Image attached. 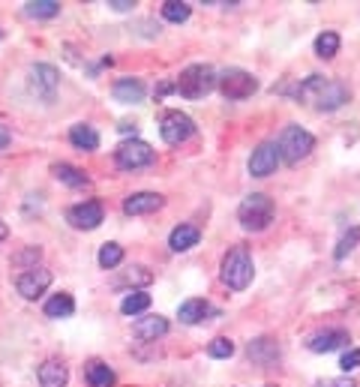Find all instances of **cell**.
<instances>
[{
    "mask_svg": "<svg viewBox=\"0 0 360 387\" xmlns=\"http://www.w3.org/2000/svg\"><path fill=\"white\" fill-rule=\"evenodd\" d=\"M297 99L319 111H334L349 103V88L342 81H330L322 76H309L307 81L297 84Z\"/></svg>",
    "mask_w": 360,
    "mask_h": 387,
    "instance_id": "1",
    "label": "cell"
},
{
    "mask_svg": "<svg viewBox=\"0 0 360 387\" xmlns=\"http://www.w3.org/2000/svg\"><path fill=\"white\" fill-rule=\"evenodd\" d=\"M216 76L213 66L207 63H195V66H186L183 73L178 76L175 81V91L183 96V99H205L213 88H216Z\"/></svg>",
    "mask_w": 360,
    "mask_h": 387,
    "instance_id": "2",
    "label": "cell"
},
{
    "mask_svg": "<svg viewBox=\"0 0 360 387\" xmlns=\"http://www.w3.org/2000/svg\"><path fill=\"white\" fill-rule=\"evenodd\" d=\"M273 213H277V207H273L270 198L262 195V192H252L250 198H243L240 202L237 220L247 232H264V228L273 222Z\"/></svg>",
    "mask_w": 360,
    "mask_h": 387,
    "instance_id": "3",
    "label": "cell"
},
{
    "mask_svg": "<svg viewBox=\"0 0 360 387\" xmlns=\"http://www.w3.org/2000/svg\"><path fill=\"white\" fill-rule=\"evenodd\" d=\"M222 282L232 291H243L252 282V255L243 247L232 249L222 258Z\"/></svg>",
    "mask_w": 360,
    "mask_h": 387,
    "instance_id": "4",
    "label": "cell"
},
{
    "mask_svg": "<svg viewBox=\"0 0 360 387\" xmlns=\"http://www.w3.org/2000/svg\"><path fill=\"white\" fill-rule=\"evenodd\" d=\"M277 148H279V160L294 165V162L307 160V156L312 153L315 138L307 133V129H300V126H285L279 141H277Z\"/></svg>",
    "mask_w": 360,
    "mask_h": 387,
    "instance_id": "5",
    "label": "cell"
},
{
    "mask_svg": "<svg viewBox=\"0 0 360 387\" xmlns=\"http://www.w3.org/2000/svg\"><path fill=\"white\" fill-rule=\"evenodd\" d=\"M216 88L222 91L225 99H250L255 91H258V81L252 73H247V69H225V73L216 78Z\"/></svg>",
    "mask_w": 360,
    "mask_h": 387,
    "instance_id": "6",
    "label": "cell"
},
{
    "mask_svg": "<svg viewBox=\"0 0 360 387\" xmlns=\"http://www.w3.org/2000/svg\"><path fill=\"white\" fill-rule=\"evenodd\" d=\"M27 81H31V91L42 99V103H51L54 93H57V84H61V73H57L51 63H34Z\"/></svg>",
    "mask_w": 360,
    "mask_h": 387,
    "instance_id": "7",
    "label": "cell"
},
{
    "mask_svg": "<svg viewBox=\"0 0 360 387\" xmlns=\"http://www.w3.org/2000/svg\"><path fill=\"white\" fill-rule=\"evenodd\" d=\"M150 162H153V148L148 145V141L129 138L118 148V165L126 168V171H138V168L150 165Z\"/></svg>",
    "mask_w": 360,
    "mask_h": 387,
    "instance_id": "8",
    "label": "cell"
},
{
    "mask_svg": "<svg viewBox=\"0 0 360 387\" xmlns=\"http://www.w3.org/2000/svg\"><path fill=\"white\" fill-rule=\"evenodd\" d=\"M160 133L168 145H183V141L195 133V123H192L190 114H183V111H165L163 123H160Z\"/></svg>",
    "mask_w": 360,
    "mask_h": 387,
    "instance_id": "9",
    "label": "cell"
},
{
    "mask_svg": "<svg viewBox=\"0 0 360 387\" xmlns=\"http://www.w3.org/2000/svg\"><path fill=\"white\" fill-rule=\"evenodd\" d=\"M66 220H69L72 228H81V232H93V228L103 225L106 210H103V205H99V202H81V205H76V207H69Z\"/></svg>",
    "mask_w": 360,
    "mask_h": 387,
    "instance_id": "10",
    "label": "cell"
},
{
    "mask_svg": "<svg viewBox=\"0 0 360 387\" xmlns=\"http://www.w3.org/2000/svg\"><path fill=\"white\" fill-rule=\"evenodd\" d=\"M279 165V148L273 145V141H264V145H258L250 156V175L252 177H267L273 175Z\"/></svg>",
    "mask_w": 360,
    "mask_h": 387,
    "instance_id": "11",
    "label": "cell"
},
{
    "mask_svg": "<svg viewBox=\"0 0 360 387\" xmlns=\"http://www.w3.org/2000/svg\"><path fill=\"white\" fill-rule=\"evenodd\" d=\"M48 285H51V274H48L46 267H36V270H27V274L19 277L16 289H19V294L24 300H36L42 291L48 289Z\"/></svg>",
    "mask_w": 360,
    "mask_h": 387,
    "instance_id": "12",
    "label": "cell"
},
{
    "mask_svg": "<svg viewBox=\"0 0 360 387\" xmlns=\"http://www.w3.org/2000/svg\"><path fill=\"white\" fill-rule=\"evenodd\" d=\"M342 346H349V334L339 331V327H330V331H319L307 339V349L315 354H327V351H336Z\"/></svg>",
    "mask_w": 360,
    "mask_h": 387,
    "instance_id": "13",
    "label": "cell"
},
{
    "mask_svg": "<svg viewBox=\"0 0 360 387\" xmlns=\"http://www.w3.org/2000/svg\"><path fill=\"white\" fill-rule=\"evenodd\" d=\"M163 205H165L163 195H156V192H135V195H129L126 202H123V213H126V217H144V213L160 210Z\"/></svg>",
    "mask_w": 360,
    "mask_h": 387,
    "instance_id": "14",
    "label": "cell"
},
{
    "mask_svg": "<svg viewBox=\"0 0 360 387\" xmlns=\"http://www.w3.org/2000/svg\"><path fill=\"white\" fill-rule=\"evenodd\" d=\"M36 378H39V384L42 387H66V381H69V369H66V363H61V361H46L39 366V372H36Z\"/></svg>",
    "mask_w": 360,
    "mask_h": 387,
    "instance_id": "15",
    "label": "cell"
},
{
    "mask_svg": "<svg viewBox=\"0 0 360 387\" xmlns=\"http://www.w3.org/2000/svg\"><path fill=\"white\" fill-rule=\"evenodd\" d=\"M168 334V321L163 319V315H144V319L135 321V336L150 342V339H160Z\"/></svg>",
    "mask_w": 360,
    "mask_h": 387,
    "instance_id": "16",
    "label": "cell"
},
{
    "mask_svg": "<svg viewBox=\"0 0 360 387\" xmlns=\"http://www.w3.org/2000/svg\"><path fill=\"white\" fill-rule=\"evenodd\" d=\"M213 309H210V304L205 297H190V300H183L180 304V321L183 324H198V321H205L207 315H210Z\"/></svg>",
    "mask_w": 360,
    "mask_h": 387,
    "instance_id": "17",
    "label": "cell"
},
{
    "mask_svg": "<svg viewBox=\"0 0 360 387\" xmlns=\"http://www.w3.org/2000/svg\"><path fill=\"white\" fill-rule=\"evenodd\" d=\"M111 93H114V99H120V103H141L148 88H144V81H138V78H120L111 88Z\"/></svg>",
    "mask_w": 360,
    "mask_h": 387,
    "instance_id": "18",
    "label": "cell"
},
{
    "mask_svg": "<svg viewBox=\"0 0 360 387\" xmlns=\"http://www.w3.org/2000/svg\"><path fill=\"white\" fill-rule=\"evenodd\" d=\"M51 171H54L57 180L72 186V190H84V186H91V177L84 175V171H78L76 165H69V162H54Z\"/></svg>",
    "mask_w": 360,
    "mask_h": 387,
    "instance_id": "19",
    "label": "cell"
},
{
    "mask_svg": "<svg viewBox=\"0 0 360 387\" xmlns=\"http://www.w3.org/2000/svg\"><path fill=\"white\" fill-rule=\"evenodd\" d=\"M198 240H201V232L195 225H178L175 232H171V237H168V247L175 252H186V249H192Z\"/></svg>",
    "mask_w": 360,
    "mask_h": 387,
    "instance_id": "20",
    "label": "cell"
},
{
    "mask_svg": "<svg viewBox=\"0 0 360 387\" xmlns=\"http://www.w3.org/2000/svg\"><path fill=\"white\" fill-rule=\"evenodd\" d=\"M69 141L78 150H96L99 148V133L93 126H88V123H76L69 129Z\"/></svg>",
    "mask_w": 360,
    "mask_h": 387,
    "instance_id": "21",
    "label": "cell"
},
{
    "mask_svg": "<svg viewBox=\"0 0 360 387\" xmlns=\"http://www.w3.org/2000/svg\"><path fill=\"white\" fill-rule=\"evenodd\" d=\"M72 312H76V300H72V294H66V291L46 300V315L48 319H69Z\"/></svg>",
    "mask_w": 360,
    "mask_h": 387,
    "instance_id": "22",
    "label": "cell"
},
{
    "mask_svg": "<svg viewBox=\"0 0 360 387\" xmlns=\"http://www.w3.org/2000/svg\"><path fill=\"white\" fill-rule=\"evenodd\" d=\"M84 378H88L91 387H111L114 384V372L103 361H91L88 366H84Z\"/></svg>",
    "mask_w": 360,
    "mask_h": 387,
    "instance_id": "23",
    "label": "cell"
},
{
    "mask_svg": "<svg viewBox=\"0 0 360 387\" xmlns=\"http://www.w3.org/2000/svg\"><path fill=\"white\" fill-rule=\"evenodd\" d=\"M57 12H61L57 0H31V4H24V16L31 19H54Z\"/></svg>",
    "mask_w": 360,
    "mask_h": 387,
    "instance_id": "24",
    "label": "cell"
},
{
    "mask_svg": "<svg viewBox=\"0 0 360 387\" xmlns=\"http://www.w3.org/2000/svg\"><path fill=\"white\" fill-rule=\"evenodd\" d=\"M144 309H150V294L148 291H133L123 304H120V312L123 315H141Z\"/></svg>",
    "mask_w": 360,
    "mask_h": 387,
    "instance_id": "25",
    "label": "cell"
},
{
    "mask_svg": "<svg viewBox=\"0 0 360 387\" xmlns=\"http://www.w3.org/2000/svg\"><path fill=\"white\" fill-rule=\"evenodd\" d=\"M336 51H339V36L334 31H327V33H322L319 39H315V54L324 57V61H330Z\"/></svg>",
    "mask_w": 360,
    "mask_h": 387,
    "instance_id": "26",
    "label": "cell"
},
{
    "mask_svg": "<svg viewBox=\"0 0 360 387\" xmlns=\"http://www.w3.org/2000/svg\"><path fill=\"white\" fill-rule=\"evenodd\" d=\"M123 262V247L120 243H106L103 249H99V267H118Z\"/></svg>",
    "mask_w": 360,
    "mask_h": 387,
    "instance_id": "27",
    "label": "cell"
},
{
    "mask_svg": "<svg viewBox=\"0 0 360 387\" xmlns=\"http://www.w3.org/2000/svg\"><path fill=\"white\" fill-rule=\"evenodd\" d=\"M360 243V228L354 225V228H349V232H345L342 237H339V243H336V249H334V255L336 258H345L349 252H354V247Z\"/></svg>",
    "mask_w": 360,
    "mask_h": 387,
    "instance_id": "28",
    "label": "cell"
},
{
    "mask_svg": "<svg viewBox=\"0 0 360 387\" xmlns=\"http://www.w3.org/2000/svg\"><path fill=\"white\" fill-rule=\"evenodd\" d=\"M163 19L171 21V24H183L186 19H190V6H186V4H175V0H171V4L163 6Z\"/></svg>",
    "mask_w": 360,
    "mask_h": 387,
    "instance_id": "29",
    "label": "cell"
},
{
    "mask_svg": "<svg viewBox=\"0 0 360 387\" xmlns=\"http://www.w3.org/2000/svg\"><path fill=\"white\" fill-rule=\"evenodd\" d=\"M153 279L150 270H144V267H133V270H126V277L118 282V285H133V291H135V285H148Z\"/></svg>",
    "mask_w": 360,
    "mask_h": 387,
    "instance_id": "30",
    "label": "cell"
},
{
    "mask_svg": "<svg viewBox=\"0 0 360 387\" xmlns=\"http://www.w3.org/2000/svg\"><path fill=\"white\" fill-rule=\"evenodd\" d=\"M207 354H210V357H220V361H222V357H232V354H235V342L225 339V336L213 339L210 346H207Z\"/></svg>",
    "mask_w": 360,
    "mask_h": 387,
    "instance_id": "31",
    "label": "cell"
},
{
    "mask_svg": "<svg viewBox=\"0 0 360 387\" xmlns=\"http://www.w3.org/2000/svg\"><path fill=\"white\" fill-rule=\"evenodd\" d=\"M339 366H342L345 372H349V369H357V366H360V349H349V351H345L342 361H339Z\"/></svg>",
    "mask_w": 360,
    "mask_h": 387,
    "instance_id": "32",
    "label": "cell"
},
{
    "mask_svg": "<svg viewBox=\"0 0 360 387\" xmlns=\"http://www.w3.org/2000/svg\"><path fill=\"white\" fill-rule=\"evenodd\" d=\"M315 387H357L351 378H345V376H339V378H322Z\"/></svg>",
    "mask_w": 360,
    "mask_h": 387,
    "instance_id": "33",
    "label": "cell"
},
{
    "mask_svg": "<svg viewBox=\"0 0 360 387\" xmlns=\"http://www.w3.org/2000/svg\"><path fill=\"white\" fill-rule=\"evenodd\" d=\"M9 141H12V133H9V126H4V123H0V150H4V148L9 145Z\"/></svg>",
    "mask_w": 360,
    "mask_h": 387,
    "instance_id": "34",
    "label": "cell"
},
{
    "mask_svg": "<svg viewBox=\"0 0 360 387\" xmlns=\"http://www.w3.org/2000/svg\"><path fill=\"white\" fill-rule=\"evenodd\" d=\"M111 9L126 12V9H133V0H111Z\"/></svg>",
    "mask_w": 360,
    "mask_h": 387,
    "instance_id": "35",
    "label": "cell"
},
{
    "mask_svg": "<svg viewBox=\"0 0 360 387\" xmlns=\"http://www.w3.org/2000/svg\"><path fill=\"white\" fill-rule=\"evenodd\" d=\"M6 237H9V228H6V222H4V220H0V243H4Z\"/></svg>",
    "mask_w": 360,
    "mask_h": 387,
    "instance_id": "36",
    "label": "cell"
}]
</instances>
